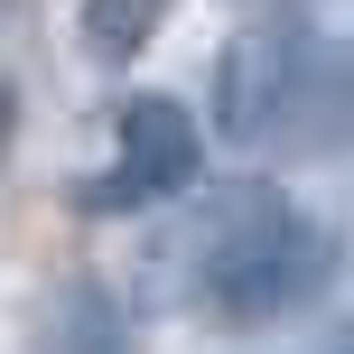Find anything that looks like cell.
<instances>
[{
    "label": "cell",
    "instance_id": "1",
    "mask_svg": "<svg viewBox=\"0 0 354 354\" xmlns=\"http://www.w3.org/2000/svg\"><path fill=\"white\" fill-rule=\"evenodd\" d=\"M317 280H326V243L299 224V205H289L280 187L205 196V214H196V233H187V289L224 326L280 317V308H299Z\"/></svg>",
    "mask_w": 354,
    "mask_h": 354
},
{
    "label": "cell",
    "instance_id": "5",
    "mask_svg": "<svg viewBox=\"0 0 354 354\" xmlns=\"http://www.w3.org/2000/svg\"><path fill=\"white\" fill-rule=\"evenodd\" d=\"M177 0H84V47L103 56V66H122V56H140L149 37L168 28Z\"/></svg>",
    "mask_w": 354,
    "mask_h": 354
},
{
    "label": "cell",
    "instance_id": "6",
    "mask_svg": "<svg viewBox=\"0 0 354 354\" xmlns=\"http://www.w3.org/2000/svg\"><path fill=\"white\" fill-rule=\"evenodd\" d=\"M47 354H131L122 317L103 308V289H66L47 308Z\"/></svg>",
    "mask_w": 354,
    "mask_h": 354
},
{
    "label": "cell",
    "instance_id": "3",
    "mask_svg": "<svg viewBox=\"0 0 354 354\" xmlns=\"http://www.w3.org/2000/svg\"><path fill=\"white\" fill-rule=\"evenodd\" d=\"M299 75H308V37L289 28V19L233 28L224 56H214V122H224V140H261L270 122H289Z\"/></svg>",
    "mask_w": 354,
    "mask_h": 354
},
{
    "label": "cell",
    "instance_id": "4",
    "mask_svg": "<svg viewBox=\"0 0 354 354\" xmlns=\"http://www.w3.org/2000/svg\"><path fill=\"white\" fill-rule=\"evenodd\" d=\"M289 112L308 122V131H299L308 149H354V37L326 56V66H308V75H299Z\"/></svg>",
    "mask_w": 354,
    "mask_h": 354
},
{
    "label": "cell",
    "instance_id": "2",
    "mask_svg": "<svg viewBox=\"0 0 354 354\" xmlns=\"http://www.w3.org/2000/svg\"><path fill=\"white\" fill-rule=\"evenodd\" d=\"M205 140H196V112L177 93H131L112 112V177H93L84 205H159V196L196 187Z\"/></svg>",
    "mask_w": 354,
    "mask_h": 354
}]
</instances>
